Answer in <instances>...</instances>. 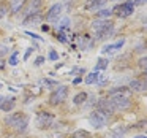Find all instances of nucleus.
<instances>
[{
	"mask_svg": "<svg viewBox=\"0 0 147 138\" xmlns=\"http://www.w3.org/2000/svg\"><path fill=\"white\" fill-rule=\"evenodd\" d=\"M92 29L93 32H95V37L98 40L105 38V37H108L109 33L112 32V29H114V24L111 22V21L108 19H95L92 22Z\"/></svg>",
	"mask_w": 147,
	"mask_h": 138,
	"instance_id": "obj_1",
	"label": "nucleus"
},
{
	"mask_svg": "<svg viewBox=\"0 0 147 138\" xmlns=\"http://www.w3.org/2000/svg\"><path fill=\"white\" fill-rule=\"evenodd\" d=\"M5 122H7L10 127L16 128L18 132H21V133H22V132H26L27 125H29V118H27L24 113H14V114L8 116Z\"/></svg>",
	"mask_w": 147,
	"mask_h": 138,
	"instance_id": "obj_2",
	"label": "nucleus"
},
{
	"mask_svg": "<svg viewBox=\"0 0 147 138\" xmlns=\"http://www.w3.org/2000/svg\"><path fill=\"white\" fill-rule=\"evenodd\" d=\"M89 121H90V124H92L95 128H101V127H105V125L109 122V114L96 108L95 111L90 113Z\"/></svg>",
	"mask_w": 147,
	"mask_h": 138,
	"instance_id": "obj_3",
	"label": "nucleus"
},
{
	"mask_svg": "<svg viewBox=\"0 0 147 138\" xmlns=\"http://www.w3.org/2000/svg\"><path fill=\"white\" fill-rule=\"evenodd\" d=\"M54 121H55V116L51 114V113L48 111H40L38 114H36V127L40 128H49L54 125Z\"/></svg>",
	"mask_w": 147,
	"mask_h": 138,
	"instance_id": "obj_4",
	"label": "nucleus"
},
{
	"mask_svg": "<svg viewBox=\"0 0 147 138\" xmlns=\"http://www.w3.org/2000/svg\"><path fill=\"white\" fill-rule=\"evenodd\" d=\"M112 102V105H114V109L115 111H125V109H128L131 106V100L130 97H125V95H112L109 97Z\"/></svg>",
	"mask_w": 147,
	"mask_h": 138,
	"instance_id": "obj_5",
	"label": "nucleus"
},
{
	"mask_svg": "<svg viewBox=\"0 0 147 138\" xmlns=\"http://www.w3.org/2000/svg\"><path fill=\"white\" fill-rule=\"evenodd\" d=\"M133 8H134L133 0H127L125 3L117 5V7L112 10V14H117L119 18H127V16H130V14L133 13Z\"/></svg>",
	"mask_w": 147,
	"mask_h": 138,
	"instance_id": "obj_6",
	"label": "nucleus"
},
{
	"mask_svg": "<svg viewBox=\"0 0 147 138\" xmlns=\"http://www.w3.org/2000/svg\"><path fill=\"white\" fill-rule=\"evenodd\" d=\"M67 95H68V87L60 86V87H57V90H54V92L51 94L49 103H51V105H59V103H62L63 100H67Z\"/></svg>",
	"mask_w": 147,
	"mask_h": 138,
	"instance_id": "obj_7",
	"label": "nucleus"
},
{
	"mask_svg": "<svg viewBox=\"0 0 147 138\" xmlns=\"http://www.w3.org/2000/svg\"><path fill=\"white\" fill-rule=\"evenodd\" d=\"M60 14H62V5L55 3V5H52V7L49 8L48 14H46V19L48 21H57Z\"/></svg>",
	"mask_w": 147,
	"mask_h": 138,
	"instance_id": "obj_8",
	"label": "nucleus"
},
{
	"mask_svg": "<svg viewBox=\"0 0 147 138\" xmlns=\"http://www.w3.org/2000/svg\"><path fill=\"white\" fill-rule=\"evenodd\" d=\"M43 14L41 13H35V14H29V16L24 19V26H38L43 22Z\"/></svg>",
	"mask_w": 147,
	"mask_h": 138,
	"instance_id": "obj_9",
	"label": "nucleus"
},
{
	"mask_svg": "<svg viewBox=\"0 0 147 138\" xmlns=\"http://www.w3.org/2000/svg\"><path fill=\"white\" fill-rule=\"evenodd\" d=\"M98 109H101V111L108 113V114H111V113H114V105H112L111 99H100L98 100Z\"/></svg>",
	"mask_w": 147,
	"mask_h": 138,
	"instance_id": "obj_10",
	"label": "nucleus"
},
{
	"mask_svg": "<svg viewBox=\"0 0 147 138\" xmlns=\"http://www.w3.org/2000/svg\"><path fill=\"white\" fill-rule=\"evenodd\" d=\"M146 81L142 80H131L130 81V87L128 89L130 90H136V92H142V90H146Z\"/></svg>",
	"mask_w": 147,
	"mask_h": 138,
	"instance_id": "obj_11",
	"label": "nucleus"
},
{
	"mask_svg": "<svg viewBox=\"0 0 147 138\" xmlns=\"http://www.w3.org/2000/svg\"><path fill=\"white\" fill-rule=\"evenodd\" d=\"M27 0H10V11L13 14L19 13L21 10H22V7L26 5Z\"/></svg>",
	"mask_w": 147,
	"mask_h": 138,
	"instance_id": "obj_12",
	"label": "nucleus"
},
{
	"mask_svg": "<svg viewBox=\"0 0 147 138\" xmlns=\"http://www.w3.org/2000/svg\"><path fill=\"white\" fill-rule=\"evenodd\" d=\"M106 3V0H87L86 3V10L87 11H93V10H98L100 7H103V5Z\"/></svg>",
	"mask_w": 147,
	"mask_h": 138,
	"instance_id": "obj_13",
	"label": "nucleus"
},
{
	"mask_svg": "<svg viewBox=\"0 0 147 138\" xmlns=\"http://www.w3.org/2000/svg\"><path fill=\"white\" fill-rule=\"evenodd\" d=\"M14 106H16V99H7V100L3 99V102L0 103V108H2V111H5V113H10Z\"/></svg>",
	"mask_w": 147,
	"mask_h": 138,
	"instance_id": "obj_14",
	"label": "nucleus"
},
{
	"mask_svg": "<svg viewBox=\"0 0 147 138\" xmlns=\"http://www.w3.org/2000/svg\"><path fill=\"white\" fill-rule=\"evenodd\" d=\"M123 43H125V40L122 38V40H119V41H115L114 45H106L105 48L101 49L103 52H112V51H117V49H120L122 46H123Z\"/></svg>",
	"mask_w": 147,
	"mask_h": 138,
	"instance_id": "obj_15",
	"label": "nucleus"
},
{
	"mask_svg": "<svg viewBox=\"0 0 147 138\" xmlns=\"http://www.w3.org/2000/svg\"><path fill=\"white\" fill-rule=\"evenodd\" d=\"M41 7H43V0H32V5H30L29 14L40 13V11H41Z\"/></svg>",
	"mask_w": 147,
	"mask_h": 138,
	"instance_id": "obj_16",
	"label": "nucleus"
},
{
	"mask_svg": "<svg viewBox=\"0 0 147 138\" xmlns=\"http://www.w3.org/2000/svg\"><path fill=\"white\" fill-rule=\"evenodd\" d=\"M86 100H87V92H79V94H76V95H74L73 102L76 103V105H82Z\"/></svg>",
	"mask_w": 147,
	"mask_h": 138,
	"instance_id": "obj_17",
	"label": "nucleus"
},
{
	"mask_svg": "<svg viewBox=\"0 0 147 138\" xmlns=\"http://www.w3.org/2000/svg\"><path fill=\"white\" fill-rule=\"evenodd\" d=\"M108 64H109V61H108V59H98V62H96V65H95V70H93V71L105 70V68H108Z\"/></svg>",
	"mask_w": 147,
	"mask_h": 138,
	"instance_id": "obj_18",
	"label": "nucleus"
},
{
	"mask_svg": "<svg viewBox=\"0 0 147 138\" xmlns=\"http://www.w3.org/2000/svg\"><path fill=\"white\" fill-rule=\"evenodd\" d=\"M73 138H92V135L87 130H76L73 133Z\"/></svg>",
	"mask_w": 147,
	"mask_h": 138,
	"instance_id": "obj_19",
	"label": "nucleus"
},
{
	"mask_svg": "<svg viewBox=\"0 0 147 138\" xmlns=\"http://www.w3.org/2000/svg\"><path fill=\"white\" fill-rule=\"evenodd\" d=\"M96 80H98V73H96V71H92V73H89V75L86 76V83H87V84L96 83Z\"/></svg>",
	"mask_w": 147,
	"mask_h": 138,
	"instance_id": "obj_20",
	"label": "nucleus"
},
{
	"mask_svg": "<svg viewBox=\"0 0 147 138\" xmlns=\"http://www.w3.org/2000/svg\"><path fill=\"white\" fill-rule=\"evenodd\" d=\"M8 11H10V7L7 5V2H0V19L7 16Z\"/></svg>",
	"mask_w": 147,
	"mask_h": 138,
	"instance_id": "obj_21",
	"label": "nucleus"
},
{
	"mask_svg": "<svg viewBox=\"0 0 147 138\" xmlns=\"http://www.w3.org/2000/svg\"><path fill=\"white\" fill-rule=\"evenodd\" d=\"M109 16H112V11H111V10H100L98 13H96V18H98V19L109 18Z\"/></svg>",
	"mask_w": 147,
	"mask_h": 138,
	"instance_id": "obj_22",
	"label": "nucleus"
},
{
	"mask_svg": "<svg viewBox=\"0 0 147 138\" xmlns=\"http://www.w3.org/2000/svg\"><path fill=\"white\" fill-rule=\"evenodd\" d=\"M70 19L68 18H65V19H62V22H60V32L62 30H67V29H70Z\"/></svg>",
	"mask_w": 147,
	"mask_h": 138,
	"instance_id": "obj_23",
	"label": "nucleus"
},
{
	"mask_svg": "<svg viewBox=\"0 0 147 138\" xmlns=\"http://www.w3.org/2000/svg\"><path fill=\"white\" fill-rule=\"evenodd\" d=\"M43 84H45V86H49L51 87V89H54V87H57V83H55V81H49V80H43L41 81Z\"/></svg>",
	"mask_w": 147,
	"mask_h": 138,
	"instance_id": "obj_24",
	"label": "nucleus"
},
{
	"mask_svg": "<svg viewBox=\"0 0 147 138\" xmlns=\"http://www.w3.org/2000/svg\"><path fill=\"white\" fill-rule=\"evenodd\" d=\"M8 54V46L7 45H0V57H5Z\"/></svg>",
	"mask_w": 147,
	"mask_h": 138,
	"instance_id": "obj_25",
	"label": "nucleus"
},
{
	"mask_svg": "<svg viewBox=\"0 0 147 138\" xmlns=\"http://www.w3.org/2000/svg\"><path fill=\"white\" fill-rule=\"evenodd\" d=\"M18 54H19V52H13V54H11V57H10V65H16V64H18Z\"/></svg>",
	"mask_w": 147,
	"mask_h": 138,
	"instance_id": "obj_26",
	"label": "nucleus"
},
{
	"mask_svg": "<svg viewBox=\"0 0 147 138\" xmlns=\"http://www.w3.org/2000/svg\"><path fill=\"white\" fill-rule=\"evenodd\" d=\"M139 67H141V70H146V67H147V57H141L139 59Z\"/></svg>",
	"mask_w": 147,
	"mask_h": 138,
	"instance_id": "obj_27",
	"label": "nucleus"
},
{
	"mask_svg": "<svg viewBox=\"0 0 147 138\" xmlns=\"http://www.w3.org/2000/svg\"><path fill=\"white\" fill-rule=\"evenodd\" d=\"M122 137H123V135H122V133H119V132H111V133H109V135H106V138H122Z\"/></svg>",
	"mask_w": 147,
	"mask_h": 138,
	"instance_id": "obj_28",
	"label": "nucleus"
},
{
	"mask_svg": "<svg viewBox=\"0 0 147 138\" xmlns=\"http://www.w3.org/2000/svg\"><path fill=\"white\" fill-rule=\"evenodd\" d=\"M49 59H51V61H57V59H59V54H57L55 51H51V52H49Z\"/></svg>",
	"mask_w": 147,
	"mask_h": 138,
	"instance_id": "obj_29",
	"label": "nucleus"
},
{
	"mask_svg": "<svg viewBox=\"0 0 147 138\" xmlns=\"http://www.w3.org/2000/svg\"><path fill=\"white\" fill-rule=\"evenodd\" d=\"M32 51H35V48H29V49H27V52L24 54V61H27V59H29V56L32 54Z\"/></svg>",
	"mask_w": 147,
	"mask_h": 138,
	"instance_id": "obj_30",
	"label": "nucleus"
},
{
	"mask_svg": "<svg viewBox=\"0 0 147 138\" xmlns=\"http://www.w3.org/2000/svg\"><path fill=\"white\" fill-rule=\"evenodd\" d=\"M43 62H45V57H43V56H40V57H36V61H35V65H41Z\"/></svg>",
	"mask_w": 147,
	"mask_h": 138,
	"instance_id": "obj_31",
	"label": "nucleus"
},
{
	"mask_svg": "<svg viewBox=\"0 0 147 138\" xmlns=\"http://www.w3.org/2000/svg\"><path fill=\"white\" fill-rule=\"evenodd\" d=\"M26 33H27L29 37H32V38H35V40H41L38 35H36V33H32V32H26Z\"/></svg>",
	"mask_w": 147,
	"mask_h": 138,
	"instance_id": "obj_32",
	"label": "nucleus"
},
{
	"mask_svg": "<svg viewBox=\"0 0 147 138\" xmlns=\"http://www.w3.org/2000/svg\"><path fill=\"white\" fill-rule=\"evenodd\" d=\"M144 2H146V0H134V2H133V5H142Z\"/></svg>",
	"mask_w": 147,
	"mask_h": 138,
	"instance_id": "obj_33",
	"label": "nucleus"
},
{
	"mask_svg": "<svg viewBox=\"0 0 147 138\" xmlns=\"http://www.w3.org/2000/svg\"><path fill=\"white\" fill-rule=\"evenodd\" d=\"M81 81H82V80H81V78H76V80H74V81H73V84H79V83H81Z\"/></svg>",
	"mask_w": 147,
	"mask_h": 138,
	"instance_id": "obj_34",
	"label": "nucleus"
},
{
	"mask_svg": "<svg viewBox=\"0 0 147 138\" xmlns=\"http://www.w3.org/2000/svg\"><path fill=\"white\" fill-rule=\"evenodd\" d=\"M41 29L45 30V32H48V30H49V26H46V24H45V26H41Z\"/></svg>",
	"mask_w": 147,
	"mask_h": 138,
	"instance_id": "obj_35",
	"label": "nucleus"
},
{
	"mask_svg": "<svg viewBox=\"0 0 147 138\" xmlns=\"http://www.w3.org/2000/svg\"><path fill=\"white\" fill-rule=\"evenodd\" d=\"M49 138H62V135L57 133V135H52V137H49Z\"/></svg>",
	"mask_w": 147,
	"mask_h": 138,
	"instance_id": "obj_36",
	"label": "nucleus"
},
{
	"mask_svg": "<svg viewBox=\"0 0 147 138\" xmlns=\"http://www.w3.org/2000/svg\"><path fill=\"white\" fill-rule=\"evenodd\" d=\"M136 138H147V137H146V135H138Z\"/></svg>",
	"mask_w": 147,
	"mask_h": 138,
	"instance_id": "obj_37",
	"label": "nucleus"
},
{
	"mask_svg": "<svg viewBox=\"0 0 147 138\" xmlns=\"http://www.w3.org/2000/svg\"><path fill=\"white\" fill-rule=\"evenodd\" d=\"M2 102H3V97H2V95H0V103H2Z\"/></svg>",
	"mask_w": 147,
	"mask_h": 138,
	"instance_id": "obj_38",
	"label": "nucleus"
},
{
	"mask_svg": "<svg viewBox=\"0 0 147 138\" xmlns=\"http://www.w3.org/2000/svg\"><path fill=\"white\" fill-rule=\"evenodd\" d=\"M2 67H3V64H2V62H0V68H2Z\"/></svg>",
	"mask_w": 147,
	"mask_h": 138,
	"instance_id": "obj_39",
	"label": "nucleus"
},
{
	"mask_svg": "<svg viewBox=\"0 0 147 138\" xmlns=\"http://www.w3.org/2000/svg\"><path fill=\"white\" fill-rule=\"evenodd\" d=\"M0 87H2V86H0Z\"/></svg>",
	"mask_w": 147,
	"mask_h": 138,
	"instance_id": "obj_40",
	"label": "nucleus"
}]
</instances>
